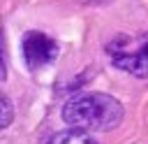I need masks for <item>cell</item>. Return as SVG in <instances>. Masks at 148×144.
<instances>
[{"label":"cell","instance_id":"cell-1","mask_svg":"<svg viewBox=\"0 0 148 144\" xmlns=\"http://www.w3.org/2000/svg\"><path fill=\"white\" fill-rule=\"evenodd\" d=\"M125 116L120 100L109 93H83L65 102L62 121L79 130H113Z\"/></svg>","mask_w":148,"mask_h":144},{"label":"cell","instance_id":"cell-6","mask_svg":"<svg viewBox=\"0 0 148 144\" xmlns=\"http://www.w3.org/2000/svg\"><path fill=\"white\" fill-rule=\"evenodd\" d=\"M86 2H90V0H86Z\"/></svg>","mask_w":148,"mask_h":144},{"label":"cell","instance_id":"cell-5","mask_svg":"<svg viewBox=\"0 0 148 144\" xmlns=\"http://www.w3.org/2000/svg\"><path fill=\"white\" fill-rule=\"evenodd\" d=\"M12 118H14V107H12L9 98L5 93H0V130L7 128L12 123Z\"/></svg>","mask_w":148,"mask_h":144},{"label":"cell","instance_id":"cell-3","mask_svg":"<svg viewBox=\"0 0 148 144\" xmlns=\"http://www.w3.org/2000/svg\"><path fill=\"white\" fill-rule=\"evenodd\" d=\"M21 49H23V60H25L28 70H32V72L58 58V42L39 30H28L23 35Z\"/></svg>","mask_w":148,"mask_h":144},{"label":"cell","instance_id":"cell-4","mask_svg":"<svg viewBox=\"0 0 148 144\" xmlns=\"http://www.w3.org/2000/svg\"><path fill=\"white\" fill-rule=\"evenodd\" d=\"M46 144H97V139L86 132V130H79V128H69V130H60L56 132Z\"/></svg>","mask_w":148,"mask_h":144},{"label":"cell","instance_id":"cell-2","mask_svg":"<svg viewBox=\"0 0 148 144\" xmlns=\"http://www.w3.org/2000/svg\"><path fill=\"white\" fill-rule=\"evenodd\" d=\"M113 67L134 77H148V35H116L106 44Z\"/></svg>","mask_w":148,"mask_h":144}]
</instances>
